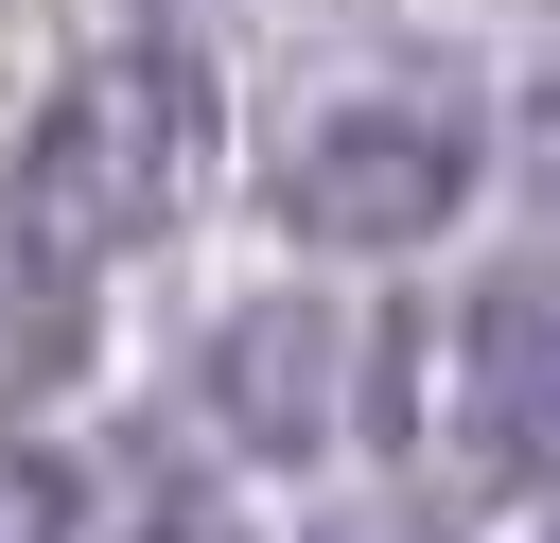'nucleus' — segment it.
Listing matches in <instances>:
<instances>
[{"mask_svg":"<svg viewBox=\"0 0 560 543\" xmlns=\"http://www.w3.org/2000/svg\"><path fill=\"white\" fill-rule=\"evenodd\" d=\"M210 70L175 53V35H140V53H88V70H52V105H35V140H18V245L35 263H105V245H140V228H175L192 193H210Z\"/></svg>","mask_w":560,"mask_h":543,"instance_id":"obj_1","label":"nucleus"},{"mask_svg":"<svg viewBox=\"0 0 560 543\" xmlns=\"http://www.w3.org/2000/svg\"><path fill=\"white\" fill-rule=\"evenodd\" d=\"M455 193H472L455 88H332V105L280 140V210H298L315 245H420V228H455Z\"/></svg>","mask_w":560,"mask_h":543,"instance_id":"obj_2","label":"nucleus"},{"mask_svg":"<svg viewBox=\"0 0 560 543\" xmlns=\"http://www.w3.org/2000/svg\"><path fill=\"white\" fill-rule=\"evenodd\" d=\"M455 455L490 490H560V280H490L455 315Z\"/></svg>","mask_w":560,"mask_h":543,"instance_id":"obj_3","label":"nucleus"},{"mask_svg":"<svg viewBox=\"0 0 560 543\" xmlns=\"http://www.w3.org/2000/svg\"><path fill=\"white\" fill-rule=\"evenodd\" d=\"M210 420H228L245 455H315V438L350 420V315H332V298H245V315L210 333Z\"/></svg>","mask_w":560,"mask_h":543,"instance_id":"obj_4","label":"nucleus"},{"mask_svg":"<svg viewBox=\"0 0 560 543\" xmlns=\"http://www.w3.org/2000/svg\"><path fill=\"white\" fill-rule=\"evenodd\" d=\"M0 543H70V455L0 438Z\"/></svg>","mask_w":560,"mask_h":543,"instance_id":"obj_5","label":"nucleus"},{"mask_svg":"<svg viewBox=\"0 0 560 543\" xmlns=\"http://www.w3.org/2000/svg\"><path fill=\"white\" fill-rule=\"evenodd\" d=\"M18 88H52V0H0V123H18Z\"/></svg>","mask_w":560,"mask_h":543,"instance_id":"obj_6","label":"nucleus"},{"mask_svg":"<svg viewBox=\"0 0 560 543\" xmlns=\"http://www.w3.org/2000/svg\"><path fill=\"white\" fill-rule=\"evenodd\" d=\"M525 175H542V210H560V70L525 88Z\"/></svg>","mask_w":560,"mask_h":543,"instance_id":"obj_7","label":"nucleus"},{"mask_svg":"<svg viewBox=\"0 0 560 543\" xmlns=\"http://www.w3.org/2000/svg\"><path fill=\"white\" fill-rule=\"evenodd\" d=\"M140 543H245V525H210V508H175V525H140Z\"/></svg>","mask_w":560,"mask_h":543,"instance_id":"obj_8","label":"nucleus"},{"mask_svg":"<svg viewBox=\"0 0 560 543\" xmlns=\"http://www.w3.org/2000/svg\"><path fill=\"white\" fill-rule=\"evenodd\" d=\"M350 543H368V525H350ZM385 543H420V525H385Z\"/></svg>","mask_w":560,"mask_h":543,"instance_id":"obj_9","label":"nucleus"}]
</instances>
